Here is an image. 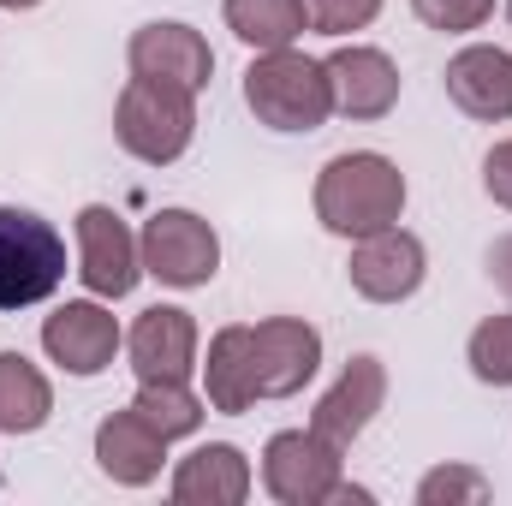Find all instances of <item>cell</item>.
<instances>
[{
  "label": "cell",
  "mask_w": 512,
  "mask_h": 506,
  "mask_svg": "<svg viewBox=\"0 0 512 506\" xmlns=\"http://www.w3.org/2000/svg\"><path fill=\"white\" fill-rule=\"evenodd\" d=\"M405 215V173L382 149H346L316 173V221L334 239H370L399 227Z\"/></svg>",
  "instance_id": "cell-1"
},
{
  "label": "cell",
  "mask_w": 512,
  "mask_h": 506,
  "mask_svg": "<svg viewBox=\"0 0 512 506\" xmlns=\"http://www.w3.org/2000/svg\"><path fill=\"white\" fill-rule=\"evenodd\" d=\"M245 108L256 114V126L268 131H322L328 114H334L322 60L298 54V42L256 54L245 66Z\"/></svg>",
  "instance_id": "cell-2"
},
{
  "label": "cell",
  "mask_w": 512,
  "mask_h": 506,
  "mask_svg": "<svg viewBox=\"0 0 512 506\" xmlns=\"http://www.w3.org/2000/svg\"><path fill=\"white\" fill-rule=\"evenodd\" d=\"M66 286V239L48 215L0 203V310L48 304Z\"/></svg>",
  "instance_id": "cell-3"
},
{
  "label": "cell",
  "mask_w": 512,
  "mask_h": 506,
  "mask_svg": "<svg viewBox=\"0 0 512 506\" xmlns=\"http://www.w3.org/2000/svg\"><path fill=\"white\" fill-rule=\"evenodd\" d=\"M114 137L131 161L143 167H173L191 137H197V96L173 90V84H149V78H131L114 102Z\"/></svg>",
  "instance_id": "cell-4"
},
{
  "label": "cell",
  "mask_w": 512,
  "mask_h": 506,
  "mask_svg": "<svg viewBox=\"0 0 512 506\" xmlns=\"http://www.w3.org/2000/svg\"><path fill=\"white\" fill-rule=\"evenodd\" d=\"M340 483H346V447H334L310 423L268 435V447H262V489H268V501L328 506Z\"/></svg>",
  "instance_id": "cell-5"
},
{
  "label": "cell",
  "mask_w": 512,
  "mask_h": 506,
  "mask_svg": "<svg viewBox=\"0 0 512 506\" xmlns=\"http://www.w3.org/2000/svg\"><path fill=\"white\" fill-rule=\"evenodd\" d=\"M137 251H143V274L161 280V286H209L221 274V233L197 215V209H155L137 233Z\"/></svg>",
  "instance_id": "cell-6"
},
{
  "label": "cell",
  "mask_w": 512,
  "mask_h": 506,
  "mask_svg": "<svg viewBox=\"0 0 512 506\" xmlns=\"http://www.w3.org/2000/svg\"><path fill=\"white\" fill-rule=\"evenodd\" d=\"M42 352L66 376L90 381L102 370H114V358L126 352V328L108 310V298H66L54 316H42Z\"/></svg>",
  "instance_id": "cell-7"
},
{
  "label": "cell",
  "mask_w": 512,
  "mask_h": 506,
  "mask_svg": "<svg viewBox=\"0 0 512 506\" xmlns=\"http://www.w3.org/2000/svg\"><path fill=\"white\" fill-rule=\"evenodd\" d=\"M72 233H78V280L90 286V298H108V304L131 298L143 280V251H137V233L126 227V215L108 203H84Z\"/></svg>",
  "instance_id": "cell-8"
},
{
  "label": "cell",
  "mask_w": 512,
  "mask_h": 506,
  "mask_svg": "<svg viewBox=\"0 0 512 506\" xmlns=\"http://www.w3.org/2000/svg\"><path fill=\"white\" fill-rule=\"evenodd\" d=\"M126 66L131 78H149V84H173L185 96H203L209 78H215V48L203 30L179 24V18H155V24H137L126 42Z\"/></svg>",
  "instance_id": "cell-9"
},
{
  "label": "cell",
  "mask_w": 512,
  "mask_h": 506,
  "mask_svg": "<svg viewBox=\"0 0 512 506\" xmlns=\"http://www.w3.org/2000/svg\"><path fill=\"white\" fill-rule=\"evenodd\" d=\"M126 364L137 381H191L203 364L197 316L179 304H149L126 328Z\"/></svg>",
  "instance_id": "cell-10"
},
{
  "label": "cell",
  "mask_w": 512,
  "mask_h": 506,
  "mask_svg": "<svg viewBox=\"0 0 512 506\" xmlns=\"http://www.w3.org/2000/svg\"><path fill=\"white\" fill-rule=\"evenodd\" d=\"M423 274H429V251H423V239L405 233V227H382V233H370V239H352L346 280H352V292L370 298V304H405V298H417Z\"/></svg>",
  "instance_id": "cell-11"
},
{
  "label": "cell",
  "mask_w": 512,
  "mask_h": 506,
  "mask_svg": "<svg viewBox=\"0 0 512 506\" xmlns=\"http://www.w3.org/2000/svg\"><path fill=\"white\" fill-rule=\"evenodd\" d=\"M328 72V96H334V114L340 120H387L399 108V66L387 48H370V42H346L322 60Z\"/></svg>",
  "instance_id": "cell-12"
},
{
  "label": "cell",
  "mask_w": 512,
  "mask_h": 506,
  "mask_svg": "<svg viewBox=\"0 0 512 506\" xmlns=\"http://www.w3.org/2000/svg\"><path fill=\"white\" fill-rule=\"evenodd\" d=\"M251 358H256V393L262 399H292L322 370V334L304 316H268V322L251 328Z\"/></svg>",
  "instance_id": "cell-13"
},
{
  "label": "cell",
  "mask_w": 512,
  "mask_h": 506,
  "mask_svg": "<svg viewBox=\"0 0 512 506\" xmlns=\"http://www.w3.org/2000/svg\"><path fill=\"white\" fill-rule=\"evenodd\" d=\"M382 405H387V364L376 352H358V358H346V370L334 376V387L316 399L310 429L328 435L334 447H352V441L376 423Z\"/></svg>",
  "instance_id": "cell-14"
},
{
  "label": "cell",
  "mask_w": 512,
  "mask_h": 506,
  "mask_svg": "<svg viewBox=\"0 0 512 506\" xmlns=\"http://www.w3.org/2000/svg\"><path fill=\"white\" fill-rule=\"evenodd\" d=\"M447 84V102L465 114V120H483V126H501L512 120V54L495 42H471L447 60L441 72Z\"/></svg>",
  "instance_id": "cell-15"
},
{
  "label": "cell",
  "mask_w": 512,
  "mask_h": 506,
  "mask_svg": "<svg viewBox=\"0 0 512 506\" xmlns=\"http://www.w3.org/2000/svg\"><path fill=\"white\" fill-rule=\"evenodd\" d=\"M256 489L251 477V459L233 447V441H203L191 447L173 477H167V495L179 506H245Z\"/></svg>",
  "instance_id": "cell-16"
},
{
  "label": "cell",
  "mask_w": 512,
  "mask_h": 506,
  "mask_svg": "<svg viewBox=\"0 0 512 506\" xmlns=\"http://www.w3.org/2000/svg\"><path fill=\"white\" fill-rule=\"evenodd\" d=\"M167 447L173 441L155 435L131 405L96 423V465H102V477L114 489H149L161 477V465H167Z\"/></svg>",
  "instance_id": "cell-17"
},
{
  "label": "cell",
  "mask_w": 512,
  "mask_h": 506,
  "mask_svg": "<svg viewBox=\"0 0 512 506\" xmlns=\"http://www.w3.org/2000/svg\"><path fill=\"white\" fill-rule=\"evenodd\" d=\"M197 376H203V399H209V411H221V417H239V411H251L256 399H262V393H256L251 328H245V322L221 328V334L209 340V352H203Z\"/></svg>",
  "instance_id": "cell-18"
},
{
  "label": "cell",
  "mask_w": 512,
  "mask_h": 506,
  "mask_svg": "<svg viewBox=\"0 0 512 506\" xmlns=\"http://www.w3.org/2000/svg\"><path fill=\"white\" fill-rule=\"evenodd\" d=\"M54 417V387L24 352H0V435H36Z\"/></svg>",
  "instance_id": "cell-19"
},
{
  "label": "cell",
  "mask_w": 512,
  "mask_h": 506,
  "mask_svg": "<svg viewBox=\"0 0 512 506\" xmlns=\"http://www.w3.org/2000/svg\"><path fill=\"white\" fill-rule=\"evenodd\" d=\"M221 18H227V30H233L245 48H256V54L292 48V42L310 30L304 0H221Z\"/></svg>",
  "instance_id": "cell-20"
},
{
  "label": "cell",
  "mask_w": 512,
  "mask_h": 506,
  "mask_svg": "<svg viewBox=\"0 0 512 506\" xmlns=\"http://www.w3.org/2000/svg\"><path fill=\"white\" fill-rule=\"evenodd\" d=\"M131 411H137L155 435L185 441V435H197V429H203L209 399H203V393H191V381H137Z\"/></svg>",
  "instance_id": "cell-21"
},
{
  "label": "cell",
  "mask_w": 512,
  "mask_h": 506,
  "mask_svg": "<svg viewBox=\"0 0 512 506\" xmlns=\"http://www.w3.org/2000/svg\"><path fill=\"white\" fill-rule=\"evenodd\" d=\"M465 364L483 387H512V310L483 316L465 340Z\"/></svg>",
  "instance_id": "cell-22"
},
{
  "label": "cell",
  "mask_w": 512,
  "mask_h": 506,
  "mask_svg": "<svg viewBox=\"0 0 512 506\" xmlns=\"http://www.w3.org/2000/svg\"><path fill=\"white\" fill-rule=\"evenodd\" d=\"M495 483L477 465H435L417 477V506H483Z\"/></svg>",
  "instance_id": "cell-23"
},
{
  "label": "cell",
  "mask_w": 512,
  "mask_h": 506,
  "mask_svg": "<svg viewBox=\"0 0 512 506\" xmlns=\"http://www.w3.org/2000/svg\"><path fill=\"white\" fill-rule=\"evenodd\" d=\"M411 12L441 36H465V30H483L495 18V0H411Z\"/></svg>",
  "instance_id": "cell-24"
},
{
  "label": "cell",
  "mask_w": 512,
  "mask_h": 506,
  "mask_svg": "<svg viewBox=\"0 0 512 506\" xmlns=\"http://www.w3.org/2000/svg\"><path fill=\"white\" fill-rule=\"evenodd\" d=\"M310 12V30L316 36H352V30H370L382 0H304Z\"/></svg>",
  "instance_id": "cell-25"
},
{
  "label": "cell",
  "mask_w": 512,
  "mask_h": 506,
  "mask_svg": "<svg viewBox=\"0 0 512 506\" xmlns=\"http://www.w3.org/2000/svg\"><path fill=\"white\" fill-rule=\"evenodd\" d=\"M483 191L512 215V137H501V143L483 155Z\"/></svg>",
  "instance_id": "cell-26"
},
{
  "label": "cell",
  "mask_w": 512,
  "mask_h": 506,
  "mask_svg": "<svg viewBox=\"0 0 512 506\" xmlns=\"http://www.w3.org/2000/svg\"><path fill=\"white\" fill-rule=\"evenodd\" d=\"M489 274H495V286H501V292L512 298V233L489 245Z\"/></svg>",
  "instance_id": "cell-27"
},
{
  "label": "cell",
  "mask_w": 512,
  "mask_h": 506,
  "mask_svg": "<svg viewBox=\"0 0 512 506\" xmlns=\"http://www.w3.org/2000/svg\"><path fill=\"white\" fill-rule=\"evenodd\" d=\"M6 12H30V6H42V0H0Z\"/></svg>",
  "instance_id": "cell-28"
},
{
  "label": "cell",
  "mask_w": 512,
  "mask_h": 506,
  "mask_svg": "<svg viewBox=\"0 0 512 506\" xmlns=\"http://www.w3.org/2000/svg\"><path fill=\"white\" fill-rule=\"evenodd\" d=\"M507 24H512V0H507Z\"/></svg>",
  "instance_id": "cell-29"
}]
</instances>
